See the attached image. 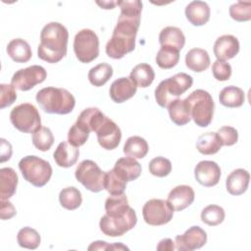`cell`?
Instances as JSON below:
<instances>
[{
    "label": "cell",
    "instance_id": "cell-18",
    "mask_svg": "<svg viewBox=\"0 0 251 251\" xmlns=\"http://www.w3.org/2000/svg\"><path fill=\"white\" fill-rule=\"evenodd\" d=\"M136 90L137 86L129 77H120L112 82L109 94L115 103H123L133 97Z\"/></svg>",
    "mask_w": 251,
    "mask_h": 251
},
{
    "label": "cell",
    "instance_id": "cell-41",
    "mask_svg": "<svg viewBox=\"0 0 251 251\" xmlns=\"http://www.w3.org/2000/svg\"><path fill=\"white\" fill-rule=\"evenodd\" d=\"M229 16L236 22H247L251 19V2L238 1L229 7Z\"/></svg>",
    "mask_w": 251,
    "mask_h": 251
},
{
    "label": "cell",
    "instance_id": "cell-19",
    "mask_svg": "<svg viewBox=\"0 0 251 251\" xmlns=\"http://www.w3.org/2000/svg\"><path fill=\"white\" fill-rule=\"evenodd\" d=\"M210 7L204 1H192L185 7V17L188 22L195 26L207 24L210 19Z\"/></svg>",
    "mask_w": 251,
    "mask_h": 251
},
{
    "label": "cell",
    "instance_id": "cell-10",
    "mask_svg": "<svg viewBox=\"0 0 251 251\" xmlns=\"http://www.w3.org/2000/svg\"><path fill=\"white\" fill-rule=\"evenodd\" d=\"M105 174L92 160L81 161L75 172V178L89 191L100 192L104 189Z\"/></svg>",
    "mask_w": 251,
    "mask_h": 251
},
{
    "label": "cell",
    "instance_id": "cell-32",
    "mask_svg": "<svg viewBox=\"0 0 251 251\" xmlns=\"http://www.w3.org/2000/svg\"><path fill=\"white\" fill-rule=\"evenodd\" d=\"M222 144L217 132H206L201 134L196 141L197 150L203 155H213L220 151Z\"/></svg>",
    "mask_w": 251,
    "mask_h": 251
},
{
    "label": "cell",
    "instance_id": "cell-49",
    "mask_svg": "<svg viewBox=\"0 0 251 251\" xmlns=\"http://www.w3.org/2000/svg\"><path fill=\"white\" fill-rule=\"evenodd\" d=\"M107 249H113V244H109L106 241H102V240L94 241L88 246V250H107Z\"/></svg>",
    "mask_w": 251,
    "mask_h": 251
},
{
    "label": "cell",
    "instance_id": "cell-20",
    "mask_svg": "<svg viewBox=\"0 0 251 251\" xmlns=\"http://www.w3.org/2000/svg\"><path fill=\"white\" fill-rule=\"evenodd\" d=\"M250 175L244 169H236L232 171L226 177V187L229 194L231 195H241L243 194L249 184Z\"/></svg>",
    "mask_w": 251,
    "mask_h": 251
},
{
    "label": "cell",
    "instance_id": "cell-17",
    "mask_svg": "<svg viewBox=\"0 0 251 251\" xmlns=\"http://www.w3.org/2000/svg\"><path fill=\"white\" fill-rule=\"evenodd\" d=\"M194 197L195 193L192 187L182 184L173 188L170 191L167 200L173 207L174 211H182L193 203Z\"/></svg>",
    "mask_w": 251,
    "mask_h": 251
},
{
    "label": "cell",
    "instance_id": "cell-45",
    "mask_svg": "<svg viewBox=\"0 0 251 251\" xmlns=\"http://www.w3.org/2000/svg\"><path fill=\"white\" fill-rule=\"evenodd\" d=\"M217 135L220 139L222 146H231L235 144L238 140L237 130L234 127L228 126L220 127L219 130L217 131Z\"/></svg>",
    "mask_w": 251,
    "mask_h": 251
},
{
    "label": "cell",
    "instance_id": "cell-31",
    "mask_svg": "<svg viewBox=\"0 0 251 251\" xmlns=\"http://www.w3.org/2000/svg\"><path fill=\"white\" fill-rule=\"evenodd\" d=\"M167 108L172 122L176 126H184L190 122V113L184 100L177 98L171 102Z\"/></svg>",
    "mask_w": 251,
    "mask_h": 251
},
{
    "label": "cell",
    "instance_id": "cell-28",
    "mask_svg": "<svg viewBox=\"0 0 251 251\" xmlns=\"http://www.w3.org/2000/svg\"><path fill=\"white\" fill-rule=\"evenodd\" d=\"M155 78V73L153 68L145 63L136 65L129 74V79L137 87H148Z\"/></svg>",
    "mask_w": 251,
    "mask_h": 251
},
{
    "label": "cell",
    "instance_id": "cell-25",
    "mask_svg": "<svg viewBox=\"0 0 251 251\" xmlns=\"http://www.w3.org/2000/svg\"><path fill=\"white\" fill-rule=\"evenodd\" d=\"M7 53L16 63H26L32 56L29 44L22 38L12 39L7 45Z\"/></svg>",
    "mask_w": 251,
    "mask_h": 251
},
{
    "label": "cell",
    "instance_id": "cell-48",
    "mask_svg": "<svg viewBox=\"0 0 251 251\" xmlns=\"http://www.w3.org/2000/svg\"><path fill=\"white\" fill-rule=\"evenodd\" d=\"M12 156V145L6 139H0V162L8 161Z\"/></svg>",
    "mask_w": 251,
    "mask_h": 251
},
{
    "label": "cell",
    "instance_id": "cell-1",
    "mask_svg": "<svg viewBox=\"0 0 251 251\" xmlns=\"http://www.w3.org/2000/svg\"><path fill=\"white\" fill-rule=\"evenodd\" d=\"M118 5L121 14L105 47L106 54L113 59H122L134 50L142 11V2L139 0L118 1Z\"/></svg>",
    "mask_w": 251,
    "mask_h": 251
},
{
    "label": "cell",
    "instance_id": "cell-40",
    "mask_svg": "<svg viewBox=\"0 0 251 251\" xmlns=\"http://www.w3.org/2000/svg\"><path fill=\"white\" fill-rule=\"evenodd\" d=\"M225 210L218 205H209L201 212V221L211 226L222 224L225 220Z\"/></svg>",
    "mask_w": 251,
    "mask_h": 251
},
{
    "label": "cell",
    "instance_id": "cell-37",
    "mask_svg": "<svg viewBox=\"0 0 251 251\" xmlns=\"http://www.w3.org/2000/svg\"><path fill=\"white\" fill-rule=\"evenodd\" d=\"M39 233L29 226H25L21 228L17 235V241L19 245L26 249H36L40 244Z\"/></svg>",
    "mask_w": 251,
    "mask_h": 251
},
{
    "label": "cell",
    "instance_id": "cell-8",
    "mask_svg": "<svg viewBox=\"0 0 251 251\" xmlns=\"http://www.w3.org/2000/svg\"><path fill=\"white\" fill-rule=\"evenodd\" d=\"M137 223L135 211L130 207L125 214L119 216L104 215L99 222L101 231L108 236H122L134 227Z\"/></svg>",
    "mask_w": 251,
    "mask_h": 251
},
{
    "label": "cell",
    "instance_id": "cell-15",
    "mask_svg": "<svg viewBox=\"0 0 251 251\" xmlns=\"http://www.w3.org/2000/svg\"><path fill=\"white\" fill-rule=\"evenodd\" d=\"M194 176L203 186H215L221 178V168L214 161H200L194 169Z\"/></svg>",
    "mask_w": 251,
    "mask_h": 251
},
{
    "label": "cell",
    "instance_id": "cell-50",
    "mask_svg": "<svg viewBox=\"0 0 251 251\" xmlns=\"http://www.w3.org/2000/svg\"><path fill=\"white\" fill-rule=\"evenodd\" d=\"M176 249L175 248V242L171 239V238H164L162 239L158 246H157V250H165V251H172Z\"/></svg>",
    "mask_w": 251,
    "mask_h": 251
},
{
    "label": "cell",
    "instance_id": "cell-26",
    "mask_svg": "<svg viewBox=\"0 0 251 251\" xmlns=\"http://www.w3.org/2000/svg\"><path fill=\"white\" fill-rule=\"evenodd\" d=\"M161 46H169L180 51L185 44V36L180 28L176 26H167L159 34Z\"/></svg>",
    "mask_w": 251,
    "mask_h": 251
},
{
    "label": "cell",
    "instance_id": "cell-27",
    "mask_svg": "<svg viewBox=\"0 0 251 251\" xmlns=\"http://www.w3.org/2000/svg\"><path fill=\"white\" fill-rule=\"evenodd\" d=\"M18 185V175L12 168L0 170V198L10 199L16 192Z\"/></svg>",
    "mask_w": 251,
    "mask_h": 251
},
{
    "label": "cell",
    "instance_id": "cell-14",
    "mask_svg": "<svg viewBox=\"0 0 251 251\" xmlns=\"http://www.w3.org/2000/svg\"><path fill=\"white\" fill-rule=\"evenodd\" d=\"M99 145L106 150H113L118 147L122 138V131L118 125L108 117L96 130Z\"/></svg>",
    "mask_w": 251,
    "mask_h": 251
},
{
    "label": "cell",
    "instance_id": "cell-21",
    "mask_svg": "<svg viewBox=\"0 0 251 251\" xmlns=\"http://www.w3.org/2000/svg\"><path fill=\"white\" fill-rule=\"evenodd\" d=\"M78 147H75L67 141L59 143L53 154L56 164L62 168H70L75 165L78 159Z\"/></svg>",
    "mask_w": 251,
    "mask_h": 251
},
{
    "label": "cell",
    "instance_id": "cell-38",
    "mask_svg": "<svg viewBox=\"0 0 251 251\" xmlns=\"http://www.w3.org/2000/svg\"><path fill=\"white\" fill-rule=\"evenodd\" d=\"M126 187V181L120 176L114 169L106 172L104 180V189H106L111 195L125 193Z\"/></svg>",
    "mask_w": 251,
    "mask_h": 251
},
{
    "label": "cell",
    "instance_id": "cell-35",
    "mask_svg": "<svg viewBox=\"0 0 251 251\" xmlns=\"http://www.w3.org/2000/svg\"><path fill=\"white\" fill-rule=\"evenodd\" d=\"M113 75V68L107 63H101L91 68L88 72V79L94 86L104 85Z\"/></svg>",
    "mask_w": 251,
    "mask_h": 251
},
{
    "label": "cell",
    "instance_id": "cell-9",
    "mask_svg": "<svg viewBox=\"0 0 251 251\" xmlns=\"http://www.w3.org/2000/svg\"><path fill=\"white\" fill-rule=\"evenodd\" d=\"M75 57L81 63H90L99 55V39L97 34L89 28L79 30L74 39Z\"/></svg>",
    "mask_w": 251,
    "mask_h": 251
},
{
    "label": "cell",
    "instance_id": "cell-11",
    "mask_svg": "<svg viewBox=\"0 0 251 251\" xmlns=\"http://www.w3.org/2000/svg\"><path fill=\"white\" fill-rule=\"evenodd\" d=\"M143 219L150 226H163L168 224L174 216V209L168 200L150 199L142 208Z\"/></svg>",
    "mask_w": 251,
    "mask_h": 251
},
{
    "label": "cell",
    "instance_id": "cell-3",
    "mask_svg": "<svg viewBox=\"0 0 251 251\" xmlns=\"http://www.w3.org/2000/svg\"><path fill=\"white\" fill-rule=\"evenodd\" d=\"M40 108L48 114L67 115L71 113L75 105L74 95L65 88L45 87L40 89L35 96Z\"/></svg>",
    "mask_w": 251,
    "mask_h": 251
},
{
    "label": "cell",
    "instance_id": "cell-7",
    "mask_svg": "<svg viewBox=\"0 0 251 251\" xmlns=\"http://www.w3.org/2000/svg\"><path fill=\"white\" fill-rule=\"evenodd\" d=\"M12 125L20 131L33 133L41 127V118L36 107L30 103H22L10 113Z\"/></svg>",
    "mask_w": 251,
    "mask_h": 251
},
{
    "label": "cell",
    "instance_id": "cell-43",
    "mask_svg": "<svg viewBox=\"0 0 251 251\" xmlns=\"http://www.w3.org/2000/svg\"><path fill=\"white\" fill-rule=\"evenodd\" d=\"M89 131L75 123L68 132V142L75 147L83 145L89 136Z\"/></svg>",
    "mask_w": 251,
    "mask_h": 251
},
{
    "label": "cell",
    "instance_id": "cell-2",
    "mask_svg": "<svg viewBox=\"0 0 251 251\" xmlns=\"http://www.w3.org/2000/svg\"><path fill=\"white\" fill-rule=\"evenodd\" d=\"M68 40L69 32L66 26L57 22L47 24L40 32L38 58L50 64L60 62L67 55Z\"/></svg>",
    "mask_w": 251,
    "mask_h": 251
},
{
    "label": "cell",
    "instance_id": "cell-30",
    "mask_svg": "<svg viewBox=\"0 0 251 251\" xmlns=\"http://www.w3.org/2000/svg\"><path fill=\"white\" fill-rule=\"evenodd\" d=\"M148 149L147 141L138 135L128 137L124 145V153L127 157H131L133 159L144 158L148 153Z\"/></svg>",
    "mask_w": 251,
    "mask_h": 251
},
{
    "label": "cell",
    "instance_id": "cell-29",
    "mask_svg": "<svg viewBox=\"0 0 251 251\" xmlns=\"http://www.w3.org/2000/svg\"><path fill=\"white\" fill-rule=\"evenodd\" d=\"M220 103L228 108H238L243 105L245 101L244 91L234 85H229L223 88L219 95Z\"/></svg>",
    "mask_w": 251,
    "mask_h": 251
},
{
    "label": "cell",
    "instance_id": "cell-6",
    "mask_svg": "<svg viewBox=\"0 0 251 251\" xmlns=\"http://www.w3.org/2000/svg\"><path fill=\"white\" fill-rule=\"evenodd\" d=\"M19 169L24 178L33 186H44L52 176V167L49 162L37 156H25L19 162Z\"/></svg>",
    "mask_w": 251,
    "mask_h": 251
},
{
    "label": "cell",
    "instance_id": "cell-42",
    "mask_svg": "<svg viewBox=\"0 0 251 251\" xmlns=\"http://www.w3.org/2000/svg\"><path fill=\"white\" fill-rule=\"evenodd\" d=\"M172 171V163L169 159L165 157H156L152 159L149 163V172L151 175L158 176V177H164L167 176Z\"/></svg>",
    "mask_w": 251,
    "mask_h": 251
},
{
    "label": "cell",
    "instance_id": "cell-36",
    "mask_svg": "<svg viewBox=\"0 0 251 251\" xmlns=\"http://www.w3.org/2000/svg\"><path fill=\"white\" fill-rule=\"evenodd\" d=\"M179 61V51L169 46H161L156 55L157 65L164 70L172 69L177 65Z\"/></svg>",
    "mask_w": 251,
    "mask_h": 251
},
{
    "label": "cell",
    "instance_id": "cell-12",
    "mask_svg": "<svg viewBox=\"0 0 251 251\" xmlns=\"http://www.w3.org/2000/svg\"><path fill=\"white\" fill-rule=\"evenodd\" d=\"M47 73L38 65H32L17 71L11 79V84L20 91H27L45 80Z\"/></svg>",
    "mask_w": 251,
    "mask_h": 251
},
{
    "label": "cell",
    "instance_id": "cell-24",
    "mask_svg": "<svg viewBox=\"0 0 251 251\" xmlns=\"http://www.w3.org/2000/svg\"><path fill=\"white\" fill-rule=\"evenodd\" d=\"M105 117L106 116L98 108L90 107L84 109L79 114L75 123L82 126L83 128H85L86 130H88L89 132H96L100 125L103 123Z\"/></svg>",
    "mask_w": 251,
    "mask_h": 251
},
{
    "label": "cell",
    "instance_id": "cell-51",
    "mask_svg": "<svg viewBox=\"0 0 251 251\" xmlns=\"http://www.w3.org/2000/svg\"><path fill=\"white\" fill-rule=\"evenodd\" d=\"M99 6H101V8L103 9H113L116 5H118V1L117 2H113V1H102V2H99L97 1L96 2Z\"/></svg>",
    "mask_w": 251,
    "mask_h": 251
},
{
    "label": "cell",
    "instance_id": "cell-13",
    "mask_svg": "<svg viewBox=\"0 0 251 251\" xmlns=\"http://www.w3.org/2000/svg\"><path fill=\"white\" fill-rule=\"evenodd\" d=\"M207 242L206 231L198 226L189 227L181 235H176L175 248L179 251H192L204 246Z\"/></svg>",
    "mask_w": 251,
    "mask_h": 251
},
{
    "label": "cell",
    "instance_id": "cell-39",
    "mask_svg": "<svg viewBox=\"0 0 251 251\" xmlns=\"http://www.w3.org/2000/svg\"><path fill=\"white\" fill-rule=\"evenodd\" d=\"M54 143V136L50 128L41 126L32 133V144L39 151H48Z\"/></svg>",
    "mask_w": 251,
    "mask_h": 251
},
{
    "label": "cell",
    "instance_id": "cell-33",
    "mask_svg": "<svg viewBox=\"0 0 251 251\" xmlns=\"http://www.w3.org/2000/svg\"><path fill=\"white\" fill-rule=\"evenodd\" d=\"M128 201L125 193L109 196L105 201V211L108 216H119L129 209Z\"/></svg>",
    "mask_w": 251,
    "mask_h": 251
},
{
    "label": "cell",
    "instance_id": "cell-46",
    "mask_svg": "<svg viewBox=\"0 0 251 251\" xmlns=\"http://www.w3.org/2000/svg\"><path fill=\"white\" fill-rule=\"evenodd\" d=\"M17 99V92L12 84H0V108L4 109L12 105Z\"/></svg>",
    "mask_w": 251,
    "mask_h": 251
},
{
    "label": "cell",
    "instance_id": "cell-44",
    "mask_svg": "<svg viewBox=\"0 0 251 251\" xmlns=\"http://www.w3.org/2000/svg\"><path fill=\"white\" fill-rule=\"evenodd\" d=\"M212 73L217 80H228L231 76V66L226 61L216 60L212 66Z\"/></svg>",
    "mask_w": 251,
    "mask_h": 251
},
{
    "label": "cell",
    "instance_id": "cell-4",
    "mask_svg": "<svg viewBox=\"0 0 251 251\" xmlns=\"http://www.w3.org/2000/svg\"><path fill=\"white\" fill-rule=\"evenodd\" d=\"M184 102L189 110L190 117L200 127L208 126L214 116L215 104L211 94L203 89H196L192 91Z\"/></svg>",
    "mask_w": 251,
    "mask_h": 251
},
{
    "label": "cell",
    "instance_id": "cell-23",
    "mask_svg": "<svg viewBox=\"0 0 251 251\" xmlns=\"http://www.w3.org/2000/svg\"><path fill=\"white\" fill-rule=\"evenodd\" d=\"M210 57L206 50L202 48H192L185 55L186 67L195 73H201L210 66Z\"/></svg>",
    "mask_w": 251,
    "mask_h": 251
},
{
    "label": "cell",
    "instance_id": "cell-34",
    "mask_svg": "<svg viewBox=\"0 0 251 251\" xmlns=\"http://www.w3.org/2000/svg\"><path fill=\"white\" fill-rule=\"evenodd\" d=\"M59 201L63 208L67 210H75L81 205V193L76 187L68 186L60 191Z\"/></svg>",
    "mask_w": 251,
    "mask_h": 251
},
{
    "label": "cell",
    "instance_id": "cell-22",
    "mask_svg": "<svg viewBox=\"0 0 251 251\" xmlns=\"http://www.w3.org/2000/svg\"><path fill=\"white\" fill-rule=\"evenodd\" d=\"M113 169L126 182L135 180L141 174V165L131 157L120 158Z\"/></svg>",
    "mask_w": 251,
    "mask_h": 251
},
{
    "label": "cell",
    "instance_id": "cell-16",
    "mask_svg": "<svg viewBox=\"0 0 251 251\" xmlns=\"http://www.w3.org/2000/svg\"><path fill=\"white\" fill-rule=\"evenodd\" d=\"M213 50L217 60L226 61L234 58L239 52V41L231 34H225L217 38Z\"/></svg>",
    "mask_w": 251,
    "mask_h": 251
},
{
    "label": "cell",
    "instance_id": "cell-47",
    "mask_svg": "<svg viewBox=\"0 0 251 251\" xmlns=\"http://www.w3.org/2000/svg\"><path fill=\"white\" fill-rule=\"evenodd\" d=\"M17 211L14 205L9 201V199H1L0 207V218L1 220H9L16 215Z\"/></svg>",
    "mask_w": 251,
    "mask_h": 251
},
{
    "label": "cell",
    "instance_id": "cell-5",
    "mask_svg": "<svg viewBox=\"0 0 251 251\" xmlns=\"http://www.w3.org/2000/svg\"><path fill=\"white\" fill-rule=\"evenodd\" d=\"M193 83L191 75L178 73L174 76L162 80L155 89V99L162 108H167L171 102L188 90Z\"/></svg>",
    "mask_w": 251,
    "mask_h": 251
}]
</instances>
